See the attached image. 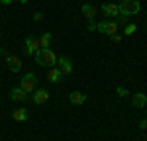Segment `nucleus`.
Wrapping results in <instances>:
<instances>
[{
  "instance_id": "f257e3e1",
  "label": "nucleus",
  "mask_w": 147,
  "mask_h": 141,
  "mask_svg": "<svg viewBox=\"0 0 147 141\" xmlns=\"http://www.w3.org/2000/svg\"><path fill=\"white\" fill-rule=\"evenodd\" d=\"M35 63L37 65H41V67H55V63H57V55L51 51V47L49 49H39V53L35 55Z\"/></svg>"
},
{
  "instance_id": "f03ea898",
  "label": "nucleus",
  "mask_w": 147,
  "mask_h": 141,
  "mask_svg": "<svg viewBox=\"0 0 147 141\" xmlns=\"http://www.w3.org/2000/svg\"><path fill=\"white\" fill-rule=\"evenodd\" d=\"M20 88H22L24 92H28L32 96L35 88H37V77H35L34 73H28V75H24L22 81H20Z\"/></svg>"
},
{
  "instance_id": "7ed1b4c3",
  "label": "nucleus",
  "mask_w": 147,
  "mask_h": 141,
  "mask_svg": "<svg viewBox=\"0 0 147 141\" xmlns=\"http://www.w3.org/2000/svg\"><path fill=\"white\" fill-rule=\"evenodd\" d=\"M118 8H120V12H124L127 16H136V14H139V10H141V4H139L137 0H122V2L118 4Z\"/></svg>"
},
{
  "instance_id": "20e7f679",
  "label": "nucleus",
  "mask_w": 147,
  "mask_h": 141,
  "mask_svg": "<svg viewBox=\"0 0 147 141\" xmlns=\"http://www.w3.org/2000/svg\"><path fill=\"white\" fill-rule=\"evenodd\" d=\"M118 26L120 23L116 20H104V22H100L96 26V32H100L104 35H114V34H118Z\"/></svg>"
},
{
  "instance_id": "39448f33",
  "label": "nucleus",
  "mask_w": 147,
  "mask_h": 141,
  "mask_svg": "<svg viewBox=\"0 0 147 141\" xmlns=\"http://www.w3.org/2000/svg\"><path fill=\"white\" fill-rule=\"evenodd\" d=\"M24 45H26V53L32 57V55H37L39 53V49H41V45H39V39L37 37H34V35H28L26 37V41H24Z\"/></svg>"
},
{
  "instance_id": "423d86ee",
  "label": "nucleus",
  "mask_w": 147,
  "mask_h": 141,
  "mask_svg": "<svg viewBox=\"0 0 147 141\" xmlns=\"http://www.w3.org/2000/svg\"><path fill=\"white\" fill-rule=\"evenodd\" d=\"M57 65H59L57 69L61 70L65 77L73 75V61H71L69 57H65V55H63V57H57Z\"/></svg>"
},
{
  "instance_id": "0eeeda50",
  "label": "nucleus",
  "mask_w": 147,
  "mask_h": 141,
  "mask_svg": "<svg viewBox=\"0 0 147 141\" xmlns=\"http://www.w3.org/2000/svg\"><path fill=\"white\" fill-rule=\"evenodd\" d=\"M47 100H49V92H47L45 88H35L34 92H32V102L37 106L41 104H47Z\"/></svg>"
},
{
  "instance_id": "6e6552de",
  "label": "nucleus",
  "mask_w": 147,
  "mask_h": 141,
  "mask_svg": "<svg viewBox=\"0 0 147 141\" xmlns=\"http://www.w3.org/2000/svg\"><path fill=\"white\" fill-rule=\"evenodd\" d=\"M10 98L14 100V102H28V100H30V94L24 92L20 86H14V88L10 90Z\"/></svg>"
},
{
  "instance_id": "1a4fd4ad",
  "label": "nucleus",
  "mask_w": 147,
  "mask_h": 141,
  "mask_svg": "<svg viewBox=\"0 0 147 141\" xmlns=\"http://www.w3.org/2000/svg\"><path fill=\"white\" fill-rule=\"evenodd\" d=\"M8 67H10V70L16 75V73H20L22 70V59L18 57V55H8Z\"/></svg>"
},
{
  "instance_id": "9d476101",
  "label": "nucleus",
  "mask_w": 147,
  "mask_h": 141,
  "mask_svg": "<svg viewBox=\"0 0 147 141\" xmlns=\"http://www.w3.org/2000/svg\"><path fill=\"white\" fill-rule=\"evenodd\" d=\"M63 77H65V75L57 69V67H51V69L47 70V81L53 82V84H59V82L63 81Z\"/></svg>"
},
{
  "instance_id": "9b49d317",
  "label": "nucleus",
  "mask_w": 147,
  "mask_h": 141,
  "mask_svg": "<svg viewBox=\"0 0 147 141\" xmlns=\"http://www.w3.org/2000/svg\"><path fill=\"white\" fill-rule=\"evenodd\" d=\"M100 8H102V12H104V16H108V18H116V16L120 14V8H118V4H112V2H108V4H102Z\"/></svg>"
},
{
  "instance_id": "f8f14e48",
  "label": "nucleus",
  "mask_w": 147,
  "mask_h": 141,
  "mask_svg": "<svg viewBox=\"0 0 147 141\" xmlns=\"http://www.w3.org/2000/svg\"><path fill=\"white\" fill-rule=\"evenodd\" d=\"M131 104L134 108H147V96L143 92H137L131 96Z\"/></svg>"
},
{
  "instance_id": "ddd939ff",
  "label": "nucleus",
  "mask_w": 147,
  "mask_h": 141,
  "mask_svg": "<svg viewBox=\"0 0 147 141\" xmlns=\"http://www.w3.org/2000/svg\"><path fill=\"white\" fill-rule=\"evenodd\" d=\"M84 100H86V96H84L82 92H79V90H73V92L69 94V102L75 104V106H82Z\"/></svg>"
},
{
  "instance_id": "4468645a",
  "label": "nucleus",
  "mask_w": 147,
  "mask_h": 141,
  "mask_svg": "<svg viewBox=\"0 0 147 141\" xmlns=\"http://www.w3.org/2000/svg\"><path fill=\"white\" fill-rule=\"evenodd\" d=\"M80 10H82V14H84L88 20H94V18H96V8H94L92 4H82Z\"/></svg>"
},
{
  "instance_id": "2eb2a0df",
  "label": "nucleus",
  "mask_w": 147,
  "mask_h": 141,
  "mask_svg": "<svg viewBox=\"0 0 147 141\" xmlns=\"http://www.w3.org/2000/svg\"><path fill=\"white\" fill-rule=\"evenodd\" d=\"M51 43H53V35L49 34V32H45V34L39 37V45H41V49H49Z\"/></svg>"
},
{
  "instance_id": "dca6fc26",
  "label": "nucleus",
  "mask_w": 147,
  "mask_h": 141,
  "mask_svg": "<svg viewBox=\"0 0 147 141\" xmlns=\"http://www.w3.org/2000/svg\"><path fill=\"white\" fill-rule=\"evenodd\" d=\"M12 117H14L16 122H26V120H28V110H26V108H18V110L12 112Z\"/></svg>"
},
{
  "instance_id": "f3484780",
  "label": "nucleus",
  "mask_w": 147,
  "mask_h": 141,
  "mask_svg": "<svg viewBox=\"0 0 147 141\" xmlns=\"http://www.w3.org/2000/svg\"><path fill=\"white\" fill-rule=\"evenodd\" d=\"M136 32H137V23H127V26H125V30H124L125 37H129V35H134Z\"/></svg>"
},
{
  "instance_id": "a211bd4d",
  "label": "nucleus",
  "mask_w": 147,
  "mask_h": 141,
  "mask_svg": "<svg viewBox=\"0 0 147 141\" xmlns=\"http://www.w3.org/2000/svg\"><path fill=\"white\" fill-rule=\"evenodd\" d=\"M116 94H118V96H120V98H129V90H127V88H124V86H116Z\"/></svg>"
},
{
  "instance_id": "6ab92c4d",
  "label": "nucleus",
  "mask_w": 147,
  "mask_h": 141,
  "mask_svg": "<svg viewBox=\"0 0 147 141\" xmlns=\"http://www.w3.org/2000/svg\"><path fill=\"white\" fill-rule=\"evenodd\" d=\"M127 18H129V16H127V14H124V12H120V14H118V16H116V18H114V20H116V22L118 23H127Z\"/></svg>"
},
{
  "instance_id": "aec40b11",
  "label": "nucleus",
  "mask_w": 147,
  "mask_h": 141,
  "mask_svg": "<svg viewBox=\"0 0 147 141\" xmlns=\"http://www.w3.org/2000/svg\"><path fill=\"white\" fill-rule=\"evenodd\" d=\"M110 39H112V43H120V41H122V35L114 34V35H110Z\"/></svg>"
},
{
  "instance_id": "412c9836",
  "label": "nucleus",
  "mask_w": 147,
  "mask_h": 141,
  "mask_svg": "<svg viewBox=\"0 0 147 141\" xmlns=\"http://www.w3.org/2000/svg\"><path fill=\"white\" fill-rule=\"evenodd\" d=\"M96 26H98V23L94 22V20H88V32H94V30H96Z\"/></svg>"
},
{
  "instance_id": "4be33fe9",
  "label": "nucleus",
  "mask_w": 147,
  "mask_h": 141,
  "mask_svg": "<svg viewBox=\"0 0 147 141\" xmlns=\"http://www.w3.org/2000/svg\"><path fill=\"white\" fill-rule=\"evenodd\" d=\"M139 129H147V117H143V120L139 122Z\"/></svg>"
},
{
  "instance_id": "5701e85b",
  "label": "nucleus",
  "mask_w": 147,
  "mask_h": 141,
  "mask_svg": "<svg viewBox=\"0 0 147 141\" xmlns=\"http://www.w3.org/2000/svg\"><path fill=\"white\" fill-rule=\"evenodd\" d=\"M0 55H2L4 59H8V55H10V53H8V51H6L4 47H0Z\"/></svg>"
},
{
  "instance_id": "b1692460",
  "label": "nucleus",
  "mask_w": 147,
  "mask_h": 141,
  "mask_svg": "<svg viewBox=\"0 0 147 141\" xmlns=\"http://www.w3.org/2000/svg\"><path fill=\"white\" fill-rule=\"evenodd\" d=\"M34 20H35V22H39V20H43V14H41V12H37V14H34Z\"/></svg>"
},
{
  "instance_id": "393cba45",
  "label": "nucleus",
  "mask_w": 147,
  "mask_h": 141,
  "mask_svg": "<svg viewBox=\"0 0 147 141\" xmlns=\"http://www.w3.org/2000/svg\"><path fill=\"white\" fill-rule=\"evenodd\" d=\"M12 2H16V0H0V4H2V6H10Z\"/></svg>"
},
{
  "instance_id": "a878e982",
  "label": "nucleus",
  "mask_w": 147,
  "mask_h": 141,
  "mask_svg": "<svg viewBox=\"0 0 147 141\" xmlns=\"http://www.w3.org/2000/svg\"><path fill=\"white\" fill-rule=\"evenodd\" d=\"M20 2H22V4H26V2H28V0H20Z\"/></svg>"
}]
</instances>
